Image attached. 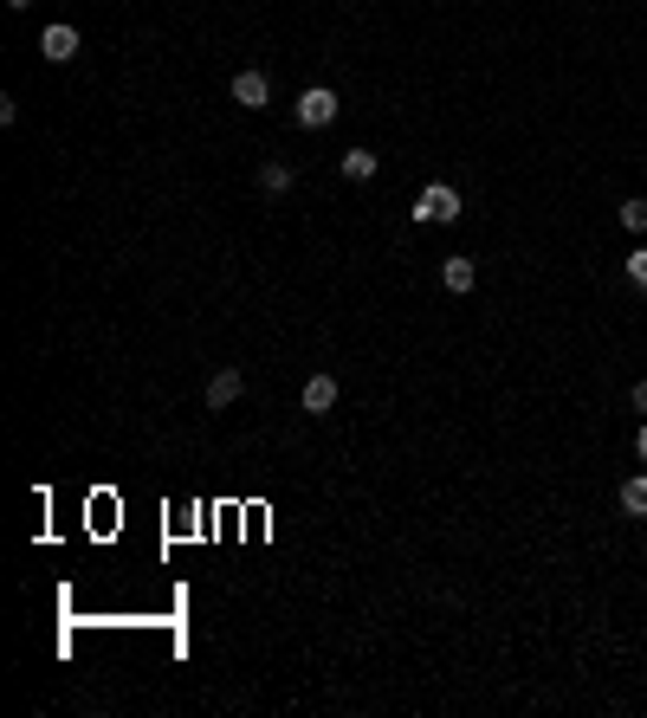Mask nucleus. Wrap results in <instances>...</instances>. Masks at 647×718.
Masks as SVG:
<instances>
[{
	"instance_id": "11",
	"label": "nucleus",
	"mask_w": 647,
	"mask_h": 718,
	"mask_svg": "<svg viewBox=\"0 0 647 718\" xmlns=\"http://www.w3.org/2000/svg\"><path fill=\"white\" fill-rule=\"evenodd\" d=\"M622 227L628 233H647V201H622Z\"/></svg>"
},
{
	"instance_id": "5",
	"label": "nucleus",
	"mask_w": 647,
	"mask_h": 718,
	"mask_svg": "<svg viewBox=\"0 0 647 718\" xmlns=\"http://www.w3.org/2000/svg\"><path fill=\"white\" fill-rule=\"evenodd\" d=\"M298 402H305V414H330V408H337V376H311Z\"/></svg>"
},
{
	"instance_id": "2",
	"label": "nucleus",
	"mask_w": 647,
	"mask_h": 718,
	"mask_svg": "<svg viewBox=\"0 0 647 718\" xmlns=\"http://www.w3.org/2000/svg\"><path fill=\"white\" fill-rule=\"evenodd\" d=\"M298 123H305V130H330V123H337V91L330 85L298 91Z\"/></svg>"
},
{
	"instance_id": "3",
	"label": "nucleus",
	"mask_w": 647,
	"mask_h": 718,
	"mask_svg": "<svg viewBox=\"0 0 647 718\" xmlns=\"http://www.w3.org/2000/svg\"><path fill=\"white\" fill-rule=\"evenodd\" d=\"M233 104H246V110H266V104H272V78L259 72V65H246V72L233 78Z\"/></svg>"
},
{
	"instance_id": "15",
	"label": "nucleus",
	"mask_w": 647,
	"mask_h": 718,
	"mask_svg": "<svg viewBox=\"0 0 647 718\" xmlns=\"http://www.w3.org/2000/svg\"><path fill=\"white\" fill-rule=\"evenodd\" d=\"M7 7H13V13H26V7H33V0H7Z\"/></svg>"
},
{
	"instance_id": "10",
	"label": "nucleus",
	"mask_w": 647,
	"mask_h": 718,
	"mask_svg": "<svg viewBox=\"0 0 647 718\" xmlns=\"http://www.w3.org/2000/svg\"><path fill=\"white\" fill-rule=\"evenodd\" d=\"M259 188H266V195H285V188H292V162H266V169H259Z\"/></svg>"
},
{
	"instance_id": "6",
	"label": "nucleus",
	"mask_w": 647,
	"mask_h": 718,
	"mask_svg": "<svg viewBox=\"0 0 647 718\" xmlns=\"http://www.w3.org/2000/svg\"><path fill=\"white\" fill-rule=\"evenodd\" d=\"M240 389H246L240 369H220V376L208 382V408H233V402H240Z\"/></svg>"
},
{
	"instance_id": "4",
	"label": "nucleus",
	"mask_w": 647,
	"mask_h": 718,
	"mask_svg": "<svg viewBox=\"0 0 647 718\" xmlns=\"http://www.w3.org/2000/svg\"><path fill=\"white\" fill-rule=\"evenodd\" d=\"M39 52H46L52 65L78 59V26H46V39H39Z\"/></svg>"
},
{
	"instance_id": "13",
	"label": "nucleus",
	"mask_w": 647,
	"mask_h": 718,
	"mask_svg": "<svg viewBox=\"0 0 647 718\" xmlns=\"http://www.w3.org/2000/svg\"><path fill=\"white\" fill-rule=\"evenodd\" d=\"M628 402H635V414L647 421V382H635V395H628Z\"/></svg>"
},
{
	"instance_id": "12",
	"label": "nucleus",
	"mask_w": 647,
	"mask_h": 718,
	"mask_svg": "<svg viewBox=\"0 0 647 718\" xmlns=\"http://www.w3.org/2000/svg\"><path fill=\"white\" fill-rule=\"evenodd\" d=\"M628 279H635L641 292H647V246H635V253H628Z\"/></svg>"
},
{
	"instance_id": "8",
	"label": "nucleus",
	"mask_w": 647,
	"mask_h": 718,
	"mask_svg": "<svg viewBox=\"0 0 647 718\" xmlns=\"http://www.w3.org/2000/svg\"><path fill=\"white\" fill-rule=\"evenodd\" d=\"M622 512L628 518H647V473H628L622 479Z\"/></svg>"
},
{
	"instance_id": "9",
	"label": "nucleus",
	"mask_w": 647,
	"mask_h": 718,
	"mask_svg": "<svg viewBox=\"0 0 647 718\" xmlns=\"http://www.w3.org/2000/svg\"><path fill=\"white\" fill-rule=\"evenodd\" d=\"M337 169L350 175V182H369V175H376V156H369V149H343V156H337Z\"/></svg>"
},
{
	"instance_id": "1",
	"label": "nucleus",
	"mask_w": 647,
	"mask_h": 718,
	"mask_svg": "<svg viewBox=\"0 0 647 718\" xmlns=\"http://www.w3.org/2000/svg\"><path fill=\"white\" fill-rule=\"evenodd\" d=\"M415 220H428V227H447V220H460V195H453L447 182H428L415 195Z\"/></svg>"
},
{
	"instance_id": "14",
	"label": "nucleus",
	"mask_w": 647,
	"mask_h": 718,
	"mask_svg": "<svg viewBox=\"0 0 647 718\" xmlns=\"http://www.w3.org/2000/svg\"><path fill=\"white\" fill-rule=\"evenodd\" d=\"M635 453H641V460H647V421H641V434H635Z\"/></svg>"
},
{
	"instance_id": "7",
	"label": "nucleus",
	"mask_w": 647,
	"mask_h": 718,
	"mask_svg": "<svg viewBox=\"0 0 647 718\" xmlns=\"http://www.w3.org/2000/svg\"><path fill=\"white\" fill-rule=\"evenodd\" d=\"M473 279H479V272H473V259H440V285H447L453 298H460V292H473Z\"/></svg>"
}]
</instances>
